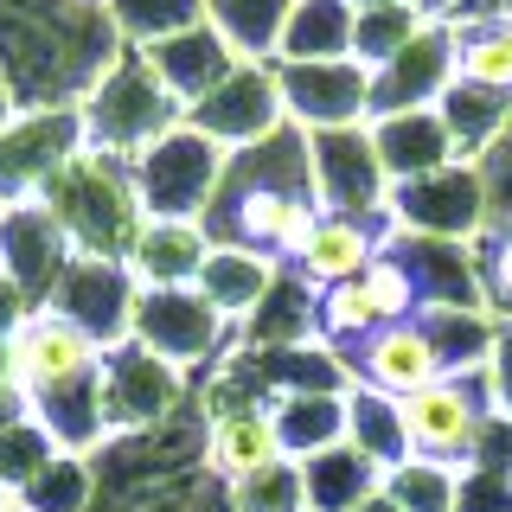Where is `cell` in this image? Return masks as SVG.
Returning <instances> with one entry per match:
<instances>
[{"instance_id": "cell-3", "label": "cell", "mask_w": 512, "mask_h": 512, "mask_svg": "<svg viewBox=\"0 0 512 512\" xmlns=\"http://www.w3.org/2000/svg\"><path fill=\"white\" fill-rule=\"evenodd\" d=\"M45 212L64 224L77 256H103V263H128L141 224H148V205H141L135 167L103 148H84L71 167L45 186Z\"/></svg>"}, {"instance_id": "cell-38", "label": "cell", "mask_w": 512, "mask_h": 512, "mask_svg": "<svg viewBox=\"0 0 512 512\" xmlns=\"http://www.w3.org/2000/svg\"><path fill=\"white\" fill-rule=\"evenodd\" d=\"M58 455H64V448H58V436L39 423V416L13 423L7 436H0V487H7L13 500H20V493H26V487H32V480H39L45 468H52Z\"/></svg>"}, {"instance_id": "cell-4", "label": "cell", "mask_w": 512, "mask_h": 512, "mask_svg": "<svg viewBox=\"0 0 512 512\" xmlns=\"http://www.w3.org/2000/svg\"><path fill=\"white\" fill-rule=\"evenodd\" d=\"M77 116H84L90 148H103V154H116V160L135 167V160L148 154L160 135H173V128L186 122V103L160 84V71L148 64V52L122 45V58L84 90Z\"/></svg>"}, {"instance_id": "cell-39", "label": "cell", "mask_w": 512, "mask_h": 512, "mask_svg": "<svg viewBox=\"0 0 512 512\" xmlns=\"http://www.w3.org/2000/svg\"><path fill=\"white\" fill-rule=\"evenodd\" d=\"M231 512H308V480H301V461H276V468L224 487Z\"/></svg>"}, {"instance_id": "cell-22", "label": "cell", "mask_w": 512, "mask_h": 512, "mask_svg": "<svg viewBox=\"0 0 512 512\" xmlns=\"http://www.w3.org/2000/svg\"><path fill=\"white\" fill-rule=\"evenodd\" d=\"M205 256H212V231L199 218H148L128 250V276L141 288H199Z\"/></svg>"}, {"instance_id": "cell-27", "label": "cell", "mask_w": 512, "mask_h": 512, "mask_svg": "<svg viewBox=\"0 0 512 512\" xmlns=\"http://www.w3.org/2000/svg\"><path fill=\"white\" fill-rule=\"evenodd\" d=\"M352 0H295L276 45V64H320V58H352Z\"/></svg>"}, {"instance_id": "cell-6", "label": "cell", "mask_w": 512, "mask_h": 512, "mask_svg": "<svg viewBox=\"0 0 512 512\" xmlns=\"http://www.w3.org/2000/svg\"><path fill=\"white\" fill-rule=\"evenodd\" d=\"M224 154L212 135H199L192 122H180L173 135H160L148 154L135 160V186H141V205L148 218H205L218 199V180H224Z\"/></svg>"}, {"instance_id": "cell-11", "label": "cell", "mask_w": 512, "mask_h": 512, "mask_svg": "<svg viewBox=\"0 0 512 512\" xmlns=\"http://www.w3.org/2000/svg\"><path fill=\"white\" fill-rule=\"evenodd\" d=\"M487 378H436L429 391L404 397V436H410V455L423 461H448V468H468L474 461V442L487 429Z\"/></svg>"}, {"instance_id": "cell-32", "label": "cell", "mask_w": 512, "mask_h": 512, "mask_svg": "<svg viewBox=\"0 0 512 512\" xmlns=\"http://www.w3.org/2000/svg\"><path fill=\"white\" fill-rule=\"evenodd\" d=\"M436 109H442L448 141H455V154H461V160H480V154L493 148V141L506 135V122H512V96L480 90V84H468V77H455V90H448Z\"/></svg>"}, {"instance_id": "cell-53", "label": "cell", "mask_w": 512, "mask_h": 512, "mask_svg": "<svg viewBox=\"0 0 512 512\" xmlns=\"http://www.w3.org/2000/svg\"><path fill=\"white\" fill-rule=\"evenodd\" d=\"M96 7H109V0H96Z\"/></svg>"}, {"instance_id": "cell-29", "label": "cell", "mask_w": 512, "mask_h": 512, "mask_svg": "<svg viewBox=\"0 0 512 512\" xmlns=\"http://www.w3.org/2000/svg\"><path fill=\"white\" fill-rule=\"evenodd\" d=\"M288 13H295V0H205V20L244 64H276Z\"/></svg>"}, {"instance_id": "cell-37", "label": "cell", "mask_w": 512, "mask_h": 512, "mask_svg": "<svg viewBox=\"0 0 512 512\" xmlns=\"http://www.w3.org/2000/svg\"><path fill=\"white\" fill-rule=\"evenodd\" d=\"M378 327H384V320H378V308H372V295H365V282L320 288V340L340 352V359H346L359 340H372Z\"/></svg>"}, {"instance_id": "cell-25", "label": "cell", "mask_w": 512, "mask_h": 512, "mask_svg": "<svg viewBox=\"0 0 512 512\" xmlns=\"http://www.w3.org/2000/svg\"><path fill=\"white\" fill-rule=\"evenodd\" d=\"M288 263H276V256L263 250H244V244H212V256H205L199 269V295L212 301V308L231 320V327H244V320L269 301V288H276Z\"/></svg>"}, {"instance_id": "cell-51", "label": "cell", "mask_w": 512, "mask_h": 512, "mask_svg": "<svg viewBox=\"0 0 512 512\" xmlns=\"http://www.w3.org/2000/svg\"><path fill=\"white\" fill-rule=\"evenodd\" d=\"M423 7H429V13H442V20H448V7H455V0H423Z\"/></svg>"}, {"instance_id": "cell-1", "label": "cell", "mask_w": 512, "mask_h": 512, "mask_svg": "<svg viewBox=\"0 0 512 512\" xmlns=\"http://www.w3.org/2000/svg\"><path fill=\"white\" fill-rule=\"evenodd\" d=\"M199 224L212 231V244H244V250L276 256V263H295L320 224L308 135L288 122L269 141H256V148H237L224 160L218 199Z\"/></svg>"}, {"instance_id": "cell-31", "label": "cell", "mask_w": 512, "mask_h": 512, "mask_svg": "<svg viewBox=\"0 0 512 512\" xmlns=\"http://www.w3.org/2000/svg\"><path fill=\"white\" fill-rule=\"evenodd\" d=\"M416 320H423V333H429L448 378H474L493 352V333H500V320L487 308H423Z\"/></svg>"}, {"instance_id": "cell-52", "label": "cell", "mask_w": 512, "mask_h": 512, "mask_svg": "<svg viewBox=\"0 0 512 512\" xmlns=\"http://www.w3.org/2000/svg\"><path fill=\"white\" fill-rule=\"evenodd\" d=\"M7 506H13V493H7V487H0V512H7Z\"/></svg>"}, {"instance_id": "cell-15", "label": "cell", "mask_w": 512, "mask_h": 512, "mask_svg": "<svg viewBox=\"0 0 512 512\" xmlns=\"http://www.w3.org/2000/svg\"><path fill=\"white\" fill-rule=\"evenodd\" d=\"M455 77H461V39L436 13L391 64L372 71V122L378 116H404V109H436L442 96L455 90Z\"/></svg>"}, {"instance_id": "cell-44", "label": "cell", "mask_w": 512, "mask_h": 512, "mask_svg": "<svg viewBox=\"0 0 512 512\" xmlns=\"http://www.w3.org/2000/svg\"><path fill=\"white\" fill-rule=\"evenodd\" d=\"M480 378H487L493 416H512V320H500V333H493V352H487V365H480Z\"/></svg>"}, {"instance_id": "cell-35", "label": "cell", "mask_w": 512, "mask_h": 512, "mask_svg": "<svg viewBox=\"0 0 512 512\" xmlns=\"http://www.w3.org/2000/svg\"><path fill=\"white\" fill-rule=\"evenodd\" d=\"M109 20H116L122 45L148 52L186 26H205V0H109Z\"/></svg>"}, {"instance_id": "cell-13", "label": "cell", "mask_w": 512, "mask_h": 512, "mask_svg": "<svg viewBox=\"0 0 512 512\" xmlns=\"http://www.w3.org/2000/svg\"><path fill=\"white\" fill-rule=\"evenodd\" d=\"M135 301H141V282L128 276V263H103V256H71L64 282L52 288L45 308L64 314L71 327H84L103 352H116L135 340Z\"/></svg>"}, {"instance_id": "cell-47", "label": "cell", "mask_w": 512, "mask_h": 512, "mask_svg": "<svg viewBox=\"0 0 512 512\" xmlns=\"http://www.w3.org/2000/svg\"><path fill=\"white\" fill-rule=\"evenodd\" d=\"M32 416V397H26V384H0V436H7L13 423H26Z\"/></svg>"}, {"instance_id": "cell-34", "label": "cell", "mask_w": 512, "mask_h": 512, "mask_svg": "<svg viewBox=\"0 0 512 512\" xmlns=\"http://www.w3.org/2000/svg\"><path fill=\"white\" fill-rule=\"evenodd\" d=\"M96 493H103V480H96V461L90 455H58L52 468H45L32 487L20 493V512H90Z\"/></svg>"}, {"instance_id": "cell-14", "label": "cell", "mask_w": 512, "mask_h": 512, "mask_svg": "<svg viewBox=\"0 0 512 512\" xmlns=\"http://www.w3.org/2000/svg\"><path fill=\"white\" fill-rule=\"evenodd\" d=\"M186 122L199 128V135H212L224 154L269 141L276 128H288L282 84H276V64H237V71L224 77V84H218L212 96H199V103L186 109Z\"/></svg>"}, {"instance_id": "cell-20", "label": "cell", "mask_w": 512, "mask_h": 512, "mask_svg": "<svg viewBox=\"0 0 512 512\" xmlns=\"http://www.w3.org/2000/svg\"><path fill=\"white\" fill-rule=\"evenodd\" d=\"M282 455V436H276V416L269 404H250V410H224V416H205V442H199V468L218 474L224 487H237V480L276 468Z\"/></svg>"}, {"instance_id": "cell-5", "label": "cell", "mask_w": 512, "mask_h": 512, "mask_svg": "<svg viewBox=\"0 0 512 512\" xmlns=\"http://www.w3.org/2000/svg\"><path fill=\"white\" fill-rule=\"evenodd\" d=\"M90 148L77 103H52V109H20L0 128V205H32L45 199V186Z\"/></svg>"}, {"instance_id": "cell-7", "label": "cell", "mask_w": 512, "mask_h": 512, "mask_svg": "<svg viewBox=\"0 0 512 512\" xmlns=\"http://www.w3.org/2000/svg\"><path fill=\"white\" fill-rule=\"evenodd\" d=\"M135 346H148L154 359L180 365V372H199V365L212 372L224 352L237 346V327L199 295V288H141Z\"/></svg>"}, {"instance_id": "cell-40", "label": "cell", "mask_w": 512, "mask_h": 512, "mask_svg": "<svg viewBox=\"0 0 512 512\" xmlns=\"http://www.w3.org/2000/svg\"><path fill=\"white\" fill-rule=\"evenodd\" d=\"M455 39H461V77L480 84V90L512 96V45H506V32L500 26H455Z\"/></svg>"}, {"instance_id": "cell-16", "label": "cell", "mask_w": 512, "mask_h": 512, "mask_svg": "<svg viewBox=\"0 0 512 512\" xmlns=\"http://www.w3.org/2000/svg\"><path fill=\"white\" fill-rule=\"evenodd\" d=\"M71 237H64V224L45 212V199L32 205H0V276H7L32 308H45L52 301V288L64 282V269H71Z\"/></svg>"}, {"instance_id": "cell-33", "label": "cell", "mask_w": 512, "mask_h": 512, "mask_svg": "<svg viewBox=\"0 0 512 512\" xmlns=\"http://www.w3.org/2000/svg\"><path fill=\"white\" fill-rule=\"evenodd\" d=\"M384 500L397 512H461V468L410 455L384 474Z\"/></svg>"}, {"instance_id": "cell-36", "label": "cell", "mask_w": 512, "mask_h": 512, "mask_svg": "<svg viewBox=\"0 0 512 512\" xmlns=\"http://www.w3.org/2000/svg\"><path fill=\"white\" fill-rule=\"evenodd\" d=\"M429 20H436L429 7H372V13H359V20H352V58H359L365 71H378V64H391Z\"/></svg>"}, {"instance_id": "cell-28", "label": "cell", "mask_w": 512, "mask_h": 512, "mask_svg": "<svg viewBox=\"0 0 512 512\" xmlns=\"http://www.w3.org/2000/svg\"><path fill=\"white\" fill-rule=\"evenodd\" d=\"M301 480H308V512H359L384 487V468H372L352 442H340L327 455L301 461Z\"/></svg>"}, {"instance_id": "cell-45", "label": "cell", "mask_w": 512, "mask_h": 512, "mask_svg": "<svg viewBox=\"0 0 512 512\" xmlns=\"http://www.w3.org/2000/svg\"><path fill=\"white\" fill-rule=\"evenodd\" d=\"M512 20V0H455L448 7V26H500Z\"/></svg>"}, {"instance_id": "cell-30", "label": "cell", "mask_w": 512, "mask_h": 512, "mask_svg": "<svg viewBox=\"0 0 512 512\" xmlns=\"http://www.w3.org/2000/svg\"><path fill=\"white\" fill-rule=\"evenodd\" d=\"M346 442L359 448L372 468L391 474L397 461H410V436H404V404L397 397H378L365 391V384H352L346 391Z\"/></svg>"}, {"instance_id": "cell-17", "label": "cell", "mask_w": 512, "mask_h": 512, "mask_svg": "<svg viewBox=\"0 0 512 512\" xmlns=\"http://www.w3.org/2000/svg\"><path fill=\"white\" fill-rule=\"evenodd\" d=\"M346 372L352 384H365V391H378V397H416V391H429L442 372V359H436V346H429V333H423V320H397V327H378L372 340H359L346 352Z\"/></svg>"}, {"instance_id": "cell-48", "label": "cell", "mask_w": 512, "mask_h": 512, "mask_svg": "<svg viewBox=\"0 0 512 512\" xmlns=\"http://www.w3.org/2000/svg\"><path fill=\"white\" fill-rule=\"evenodd\" d=\"M13 116H20V96H13V77L0 71V128H7Z\"/></svg>"}, {"instance_id": "cell-2", "label": "cell", "mask_w": 512, "mask_h": 512, "mask_svg": "<svg viewBox=\"0 0 512 512\" xmlns=\"http://www.w3.org/2000/svg\"><path fill=\"white\" fill-rule=\"evenodd\" d=\"M122 58V32L96 0H0V71L20 109L84 103V90Z\"/></svg>"}, {"instance_id": "cell-23", "label": "cell", "mask_w": 512, "mask_h": 512, "mask_svg": "<svg viewBox=\"0 0 512 512\" xmlns=\"http://www.w3.org/2000/svg\"><path fill=\"white\" fill-rule=\"evenodd\" d=\"M148 64L160 71V84H167V90L192 109L199 96H212V90H218V84H224V77H231L244 58H237L231 45L218 39V26L205 20V26H186V32H173V39L148 45Z\"/></svg>"}, {"instance_id": "cell-43", "label": "cell", "mask_w": 512, "mask_h": 512, "mask_svg": "<svg viewBox=\"0 0 512 512\" xmlns=\"http://www.w3.org/2000/svg\"><path fill=\"white\" fill-rule=\"evenodd\" d=\"M474 167H480V186H487V212H493V224H512V122H506V135L493 141V148L480 154Z\"/></svg>"}, {"instance_id": "cell-21", "label": "cell", "mask_w": 512, "mask_h": 512, "mask_svg": "<svg viewBox=\"0 0 512 512\" xmlns=\"http://www.w3.org/2000/svg\"><path fill=\"white\" fill-rule=\"evenodd\" d=\"M391 256L410 269L423 308H487L480 301V269H474V244H448V237H410L391 231Z\"/></svg>"}, {"instance_id": "cell-18", "label": "cell", "mask_w": 512, "mask_h": 512, "mask_svg": "<svg viewBox=\"0 0 512 512\" xmlns=\"http://www.w3.org/2000/svg\"><path fill=\"white\" fill-rule=\"evenodd\" d=\"M13 365H20L26 397H45V391H58V384H71V378H90L96 365H103V346H96L84 327H71L64 314L32 308L20 320V333H13Z\"/></svg>"}, {"instance_id": "cell-54", "label": "cell", "mask_w": 512, "mask_h": 512, "mask_svg": "<svg viewBox=\"0 0 512 512\" xmlns=\"http://www.w3.org/2000/svg\"><path fill=\"white\" fill-rule=\"evenodd\" d=\"M7 512H20V506H7Z\"/></svg>"}, {"instance_id": "cell-24", "label": "cell", "mask_w": 512, "mask_h": 512, "mask_svg": "<svg viewBox=\"0 0 512 512\" xmlns=\"http://www.w3.org/2000/svg\"><path fill=\"white\" fill-rule=\"evenodd\" d=\"M365 128H372V148L384 160V173H391V186L423 180V173L461 160L455 141H448L442 109H404V116H378V122H365Z\"/></svg>"}, {"instance_id": "cell-10", "label": "cell", "mask_w": 512, "mask_h": 512, "mask_svg": "<svg viewBox=\"0 0 512 512\" xmlns=\"http://www.w3.org/2000/svg\"><path fill=\"white\" fill-rule=\"evenodd\" d=\"M308 160H314V199L320 212L340 218H391V173L372 148V128H327L308 135Z\"/></svg>"}, {"instance_id": "cell-46", "label": "cell", "mask_w": 512, "mask_h": 512, "mask_svg": "<svg viewBox=\"0 0 512 512\" xmlns=\"http://www.w3.org/2000/svg\"><path fill=\"white\" fill-rule=\"evenodd\" d=\"M26 314H32V301H26V295H20V288H13L7 276H0V340H13Z\"/></svg>"}, {"instance_id": "cell-12", "label": "cell", "mask_w": 512, "mask_h": 512, "mask_svg": "<svg viewBox=\"0 0 512 512\" xmlns=\"http://www.w3.org/2000/svg\"><path fill=\"white\" fill-rule=\"evenodd\" d=\"M282 109L301 135L372 122V71L359 58H320V64H276Z\"/></svg>"}, {"instance_id": "cell-50", "label": "cell", "mask_w": 512, "mask_h": 512, "mask_svg": "<svg viewBox=\"0 0 512 512\" xmlns=\"http://www.w3.org/2000/svg\"><path fill=\"white\" fill-rule=\"evenodd\" d=\"M359 512H397V506H391V500H384V487H378V493H372V500H365Z\"/></svg>"}, {"instance_id": "cell-9", "label": "cell", "mask_w": 512, "mask_h": 512, "mask_svg": "<svg viewBox=\"0 0 512 512\" xmlns=\"http://www.w3.org/2000/svg\"><path fill=\"white\" fill-rule=\"evenodd\" d=\"M391 224L410 237H448V244H474L493 224L487 186H480L474 160H448V167L423 173V180L391 186Z\"/></svg>"}, {"instance_id": "cell-8", "label": "cell", "mask_w": 512, "mask_h": 512, "mask_svg": "<svg viewBox=\"0 0 512 512\" xmlns=\"http://www.w3.org/2000/svg\"><path fill=\"white\" fill-rule=\"evenodd\" d=\"M186 404V372L167 359H154L148 346H116L103 352V423L109 442L116 436H154L167 429Z\"/></svg>"}, {"instance_id": "cell-49", "label": "cell", "mask_w": 512, "mask_h": 512, "mask_svg": "<svg viewBox=\"0 0 512 512\" xmlns=\"http://www.w3.org/2000/svg\"><path fill=\"white\" fill-rule=\"evenodd\" d=\"M359 13H372V7H423V0H352Z\"/></svg>"}, {"instance_id": "cell-26", "label": "cell", "mask_w": 512, "mask_h": 512, "mask_svg": "<svg viewBox=\"0 0 512 512\" xmlns=\"http://www.w3.org/2000/svg\"><path fill=\"white\" fill-rule=\"evenodd\" d=\"M269 416L288 461H314L346 442V391H282L269 397Z\"/></svg>"}, {"instance_id": "cell-41", "label": "cell", "mask_w": 512, "mask_h": 512, "mask_svg": "<svg viewBox=\"0 0 512 512\" xmlns=\"http://www.w3.org/2000/svg\"><path fill=\"white\" fill-rule=\"evenodd\" d=\"M474 269H480V301L493 320H512V224H487L474 237Z\"/></svg>"}, {"instance_id": "cell-42", "label": "cell", "mask_w": 512, "mask_h": 512, "mask_svg": "<svg viewBox=\"0 0 512 512\" xmlns=\"http://www.w3.org/2000/svg\"><path fill=\"white\" fill-rule=\"evenodd\" d=\"M365 295H372V308H378V320L384 327H397V320H416L423 314V295H416V282H410V269L391 256V244H384V256L372 269H365Z\"/></svg>"}, {"instance_id": "cell-19", "label": "cell", "mask_w": 512, "mask_h": 512, "mask_svg": "<svg viewBox=\"0 0 512 512\" xmlns=\"http://www.w3.org/2000/svg\"><path fill=\"white\" fill-rule=\"evenodd\" d=\"M397 224L391 218H340V212H320L314 237L301 244V256L288 269H295L301 282L314 288H340V282H359L365 269L384 256V244H391Z\"/></svg>"}]
</instances>
